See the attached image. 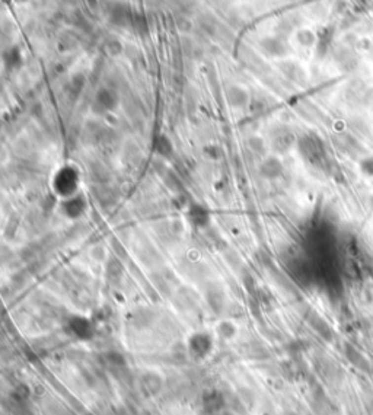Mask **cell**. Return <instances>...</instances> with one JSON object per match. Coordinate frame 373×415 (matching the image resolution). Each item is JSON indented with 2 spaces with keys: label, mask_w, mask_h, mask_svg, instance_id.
<instances>
[{
  "label": "cell",
  "mask_w": 373,
  "mask_h": 415,
  "mask_svg": "<svg viewBox=\"0 0 373 415\" xmlns=\"http://www.w3.org/2000/svg\"><path fill=\"white\" fill-rule=\"evenodd\" d=\"M79 188V175L73 168H63L54 178V190L63 200L75 197Z\"/></svg>",
  "instance_id": "obj_1"
},
{
  "label": "cell",
  "mask_w": 373,
  "mask_h": 415,
  "mask_svg": "<svg viewBox=\"0 0 373 415\" xmlns=\"http://www.w3.org/2000/svg\"><path fill=\"white\" fill-rule=\"evenodd\" d=\"M260 173L267 179H276L283 173V165L276 158L265 159L260 166Z\"/></svg>",
  "instance_id": "obj_2"
},
{
  "label": "cell",
  "mask_w": 373,
  "mask_h": 415,
  "mask_svg": "<svg viewBox=\"0 0 373 415\" xmlns=\"http://www.w3.org/2000/svg\"><path fill=\"white\" fill-rule=\"evenodd\" d=\"M362 168H363V171H365V172H368L369 175H373V158L363 160Z\"/></svg>",
  "instance_id": "obj_3"
}]
</instances>
